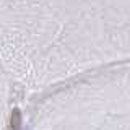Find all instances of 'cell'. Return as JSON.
<instances>
[{
    "mask_svg": "<svg viewBox=\"0 0 130 130\" xmlns=\"http://www.w3.org/2000/svg\"><path fill=\"white\" fill-rule=\"evenodd\" d=\"M11 62L38 81L130 62V0H8Z\"/></svg>",
    "mask_w": 130,
    "mask_h": 130,
    "instance_id": "obj_1",
    "label": "cell"
}]
</instances>
